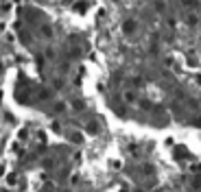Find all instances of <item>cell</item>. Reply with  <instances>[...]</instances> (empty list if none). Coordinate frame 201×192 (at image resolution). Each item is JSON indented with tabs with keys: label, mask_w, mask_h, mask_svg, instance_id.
I'll return each instance as SVG.
<instances>
[{
	"label": "cell",
	"mask_w": 201,
	"mask_h": 192,
	"mask_svg": "<svg viewBox=\"0 0 201 192\" xmlns=\"http://www.w3.org/2000/svg\"><path fill=\"white\" fill-rule=\"evenodd\" d=\"M136 29H138V22H136L133 17H129V20L123 22V33H125V35H133Z\"/></svg>",
	"instance_id": "cell-1"
},
{
	"label": "cell",
	"mask_w": 201,
	"mask_h": 192,
	"mask_svg": "<svg viewBox=\"0 0 201 192\" xmlns=\"http://www.w3.org/2000/svg\"><path fill=\"white\" fill-rule=\"evenodd\" d=\"M123 98H125V103H129V105H133L136 100H138V98H136V92H133V90H125Z\"/></svg>",
	"instance_id": "cell-2"
},
{
	"label": "cell",
	"mask_w": 201,
	"mask_h": 192,
	"mask_svg": "<svg viewBox=\"0 0 201 192\" xmlns=\"http://www.w3.org/2000/svg\"><path fill=\"white\" fill-rule=\"evenodd\" d=\"M85 131H88L90 135H96V133H98V122H96V120H90V122L85 124Z\"/></svg>",
	"instance_id": "cell-3"
},
{
	"label": "cell",
	"mask_w": 201,
	"mask_h": 192,
	"mask_svg": "<svg viewBox=\"0 0 201 192\" xmlns=\"http://www.w3.org/2000/svg\"><path fill=\"white\" fill-rule=\"evenodd\" d=\"M186 24H188V26H197V24H199V15H197V13H188V15H186Z\"/></svg>",
	"instance_id": "cell-4"
},
{
	"label": "cell",
	"mask_w": 201,
	"mask_h": 192,
	"mask_svg": "<svg viewBox=\"0 0 201 192\" xmlns=\"http://www.w3.org/2000/svg\"><path fill=\"white\" fill-rule=\"evenodd\" d=\"M85 9H88V2H77L75 5V11L77 13H85Z\"/></svg>",
	"instance_id": "cell-5"
},
{
	"label": "cell",
	"mask_w": 201,
	"mask_h": 192,
	"mask_svg": "<svg viewBox=\"0 0 201 192\" xmlns=\"http://www.w3.org/2000/svg\"><path fill=\"white\" fill-rule=\"evenodd\" d=\"M66 103H63V100H59V103H55V112H66Z\"/></svg>",
	"instance_id": "cell-6"
},
{
	"label": "cell",
	"mask_w": 201,
	"mask_h": 192,
	"mask_svg": "<svg viewBox=\"0 0 201 192\" xmlns=\"http://www.w3.org/2000/svg\"><path fill=\"white\" fill-rule=\"evenodd\" d=\"M72 107H75L77 112H81V109L85 107V103H83V100H72Z\"/></svg>",
	"instance_id": "cell-7"
},
{
	"label": "cell",
	"mask_w": 201,
	"mask_h": 192,
	"mask_svg": "<svg viewBox=\"0 0 201 192\" xmlns=\"http://www.w3.org/2000/svg\"><path fill=\"white\" fill-rule=\"evenodd\" d=\"M181 5H184V7H195L197 0H181Z\"/></svg>",
	"instance_id": "cell-8"
},
{
	"label": "cell",
	"mask_w": 201,
	"mask_h": 192,
	"mask_svg": "<svg viewBox=\"0 0 201 192\" xmlns=\"http://www.w3.org/2000/svg\"><path fill=\"white\" fill-rule=\"evenodd\" d=\"M70 140H72V142H77V144H79V142H81V140H83V138H81V135H79V133H72V135H70Z\"/></svg>",
	"instance_id": "cell-9"
},
{
	"label": "cell",
	"mask_w": 201,
	"mask_h": 192,
	"mask_svg": "<svg viewBox=\"0 0 201 192\" xmlns=\"http://www.w3.org/2000/svg\"><path fill=\"white\" fill-rule=\"evenodd\" d=\"M164 7H166L164 0H158V2H155V9H158V11H164Z\"/></svg>",
	"instance_id": "cell-10"
},
{
	"label": "cell",
	"mask_w": 201,
	"mask_h": 192,
	"mask_svg": "<svg viewBox=\"0 0 201 192\" xmlns=\"http://www.w3.org/2000/svg\"><path fill=\"white\" fill-rule=\"evenodd\" d=\"M193 188H195V190H199V188H201V177H197V179L193 181Z\"/></svg>",
	"instance_id": "cell-11"
},
{
	"label": "cell",
	"mask_w": 201,
	"mask_h": 192,
	"mask_svg": "<svg viewBox=\"0 0 201 192\" xmlns=\"http://www.w3.org/2000/svg\"><path fill=\"white\" fill-rule=\"evenodd\" d=\"M142 172H144V175H153V166H144Z\"/></svg>",
	"instance_id": "cell-12"
},
{
	"label": "cell",
	"mask_w": 201,
	"mask_h": 192,
	"mask_svg": "<svg viewBox=\"0 0 201 192\" xmlns=\"http://www.w3.org/2000/svg\"><path fill=\"white\" fill-rule=\"evenodd\" d=\"M109 166H112V168H116V170H118V168H120V162H116V159H112V162H109Z\"/></svg>",
	"instance_id": "cell-13"
},
{
	"label": "cell",
	"mask_w": 201,
	"mask_h": 192,
	"mask_svg": "<svg viewBox=\"0 0 201 192\" xmlns=\"http://www.w3.org/2000/svg\"><path fill=\"white\" fill-rule=\"evenodd\" d=\"M140 107H142V109H151V103H149V100H142Z\"/></svg>",
	"instance_id": "cell-14"
},
{
	"label": "cell",
	"mask_w": 201,
	"mask_h": 192,
	"mask_svg": "<svg viewBox=\"0 0 201 192\" xmlns=\"http://www.w3.org/2000/svg\"><path fill=\"white\" fill-rule=\"evenodd\" d=\"M193 124H195V127H201V118H195V120H193Z\"/></svg>",
	"instance_id": "cell-15"
},
{
	"label": "cell",
	"mask_w": 201,
	"mask_h": 192,
	"mask_svg": "<svg viewBox=\"0 0 201 192\" xmlns=\"http://www.w3.org/2000/svg\"><path fill=\"white\" fill-rule=\"evenodd\" d=\"M197 83H199V85H201V74H199V77H197Z\"/></svg>",
	"instance_id": "cell-16"
}]
</instances>
